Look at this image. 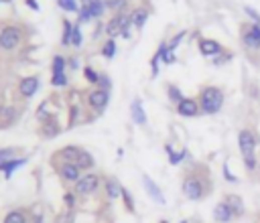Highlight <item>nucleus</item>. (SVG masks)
<instances>
[{
    "label": "nucleus",
    "mask_w": 260,
    "mask_h": 223,
    "mask_svg": "<svg viewBox=\"0 0 260 223\" xmlns=\"http://www.w3.org/2000/svg\"><path fill=\"white\" fill-rule=\"evenodd\" d=\"M75 164L79 166L81 171H90L92 166L96 164V160H94V156H92L88 150H81V152H79V156H77V162H75Z\"/></svg>",
    "instance_id": "nucleus-23"
},
{
    "label": "nucleus",
    "mask_w": 260,
    "mask_h": 223,
    "mask_svg": "<svg viewBox=\"0 0 260 223\" xmlns=\"http://www.w3.org/2000/svg\"><path fill=\"white\" fill-rule=\"evenodd\" d=\"M244 13L252 19V25H260V15L254 11V9H250V7H244Z\"/></svg>",
    "instance_id": "nucleus-38"
},
{
    "label": "nucleus",
    "mask_w": 260,
    "mask_h": 223,
    "mask_svg": "<svg viewBox=\"0 0 260 223\" xmlns=\"http://www.w3.org/2000/svg\"><path fill=\"white\" fill-rule=\"evenodd\" d=\"M130 27H132L130 15L118 13V15H114V17L106 23L104 31H106V35H108L110 39H114V37H118V35H122L124 39H130Z\"/></svg>",
    "instance_id": "nucleus-3"
},
{
    "label": "nucleus",
    "mask_w": 260,
    "mask_h": 223,
    "mask_svg": "<svg viewBox=\"0 0 260 223\" xmlns=\"http://www.w3.org/2000/svg\"><path fill=\"white\" fill-rule=\"evenodd\" d=\"M83 77H85V81H90V85H98V81H100V73L90 65L83 67Z\"/></svg>",
    "instance_id": "nucleus-30"
},
{
    "label": "nucleus",
    "mask_w": 260,
    "mask_h": 223,
    "mask_svg": "<svg viewBox=\"0 0 260 223\" xmlns=\"http://www.w3.org/2000/svg\"><path fill=\"white\" fill-rule=\"evenodd\" d=\"M185 35H187V33H185V31H181V33H177V35H175V37H173V39L167 43V47H169V51H171V53H173V51L179 47V43L183 41V37H185Z\"/></svg>",
    "instance_id": "nucleus-36"
},
{
    "label": "nucleus",
    "mask_w": 260,
    "mask_h": 223,
    "mask_svg": "<svg viewBox=\"0 0 260 223\" xmlns=\"http://www.w3.org/2000/svg\"><path fill=\"white\" fill-rule=\"evenodd\" d=\"M142 185H144V189H146V193H148V197L154 201V203H159V205H165V195H163V191H161V187L154 183L148 175H142Z\"/></svg>",
    "instance_id": "nucleus-12"
},
{
    "label": "nucleus",
    "mask_w": 260,
    "mask_h": 223,
    "mask_svg": "<svg viewBox=\"0 0 260 223\" xmlns=\"http://www.w3.org/2000/svg\"><path fill=\"white\" fill-rule=\"evenodd\" d=\"M51 85L53 87H65L67 85V75L65 73H55L51 77Z\"/></svg>",
    "instance_id": "nucleus-34"
},
{
    "label": "nucleus",
    "mask_w": 260,
    "mask_h": 223,
    "mask_svg": "<svg viewBox=\"0 0 260 223\" xmlns=\"http://www.w3.org/2000/svg\"><path fill=\"white\" fill-rule=\"evenodd\" d=\"M130 19H132V27L140 31V29L144 27V23H146V19H148V11L140 7V9H136V11H134V13L130 15Z\"/></svg>",
    "instance_id": "nucleus-22"
},
{
    "label": "nucleus",
    "mask_w": 260,
    "mask_h": 223,
    "mask_svg": "<svg viewBox=\"0 0 260 223\" xmlns=\"http://www.w3.org/2000/svg\"><path fill=\"white\" fill-rule=\"evenodd\" d=\"M114 55H116V43H114V39H108L106 43L102 45V57L114 59Z\"/></svg>",
    "instance_id": "nucleus-26"
},
{
    "label": "nucleus",
    "mask_w": 260,
    "mask_h": 223,
    "mask_svg": "<svg viewBox=\"0 0 260 223\" xmlns=\"http://www.w3.org/2000/svg\"><path fill=\"white\" fill-rule=\"evenodd\" d=\"M65 65H67V61H65L63 55H55L53 63H51V71H53V75L55 73H65Z\"/></svg>",
    "instance_id": "nucleus-27"
},
{
    "label": "nucleus",
    "mask_w": 260,
    "mask_h": 223,
    "mask_svg": "<svg viewBox=\"0 0 260 223\" xmlns=\"http://www.w3.org/2000/svg\"><path fill=\"white\" fill-rule=\"evenodd\" d=\"M238 146H240V152H242V158H244V164H246V171H256V146H258V140L256 136L252 134V130H242L238 134Z\"/></svg>",
    "instance_id": "nucleus-2"
},
{
    "label": "nucleus",
    "mask_w": 260,
    "mask_h": 223,
    "mask_svg": "<svg viewBox=\"0 0 260 223\" xmlns=\"http://www.w3.org/2000/svg\"><path fill=\"white\" fill-rule=\"evenodd\" d=\"M35 223H43V213H37L35 215Z\"/></svg>",
    "instance_id": "nucleus-44"
},
{
    "label": "nucleus",
    "mask_w": 260,
    "mask_h": 223,
    "mask_svg": "<svg viewBox=\"0 0 260 223\" xmlns=\"http://www.w3.org/2000/svg\"><path fill=\"white\" fill-rule=\"evenodd\" d=\"M181 223H201V221L199 219H183Z\"/></svg>",
    "instance_id": "nucleus-45"
},
{
    "label": "nucleus",
    "mask_w": 260,
    "mask_h": 223,
    "mask_svg": "<svg viewBox=\"0 0 260 223\" xmlns=\"http://www.w3.org/2000/svg\"><path fill=\"white\" fill-rule=\"evenodd\" d=\"M3 223H29V215L25 209H13L7 213Z\"/></svg>",
    "instance_id": "nucleus-21"
},
{
    "label": "nucleus",
    "mask_w": 260,
    "mask_h": 223,
    "mask_svg": "<svg viewBox=\"0 0 260 223\" xmlns=\"http://www.w3.org/2000/svg\"><path fill=\"white\" fill-rule=\"evenodd\" d=\"M27 158H13V160H7V162H0V173H5V177H13V173L21 166H25Z\"/></svg>",
    "instance_id": "nucleus-16"
},
{
    "label": "nucleus",
    "mask_w": 260,
    "mask_h": 223,
    "mask_svg": "<svg viewBox=\"0 0 260 223\" xmlns=\"http://www.w3.org/2000/svg\"><path fill=\"white\" fill-rule=\"evenodd\" d=\"M57 7L65 13H79V5H77V0H57Z\"/></svg>",
    "instance_id": "nucleus-28"
},
{
    "label": "nucleus",
    "mask_w": 260,
    "mask_h": 223,
    "mask_svg": "<svg viewBox=\"0 0 260 223\" xmlns=\"http://www.w3.org/2000/svg\"><path fill=\"white\" fill-rule=\"evenodd\" d=\"M85 3H88V0H83V5H85Z\"/></svg>",
    "instance_id": "nucleus-48"
},
{
    "label": "nucleus",
    "mask_w": 260,
    "mask_h": 223,
    "mask_svg": "<svg viewBox=\"0 0 260 223\" xmlns=\"http://www.w3.org/2000/svg\"><path fill=\"white\" fill-rule=\"evenodd\" d=\"M98 83L102 85L100 89H106V91L110 89V77H106V75H100V81H98Z\"/></svg>",
    "instance_id": "nucleus-40"
},
{
    "label": "nucleus",
    "mask_w": 260,
    "mask_h": 223,
    "mask_svg": "<svg viewBox=\"0 0 260 223\" xmlns=\"http://www.w3.org/2000/svg\"><path fill=\"white\" fill-rule=\"evenodd\" d=\"M21 39H23V33H21V29L15 27V25H7V27L0 29V49L13 51V49L19 47Z\"/></svg>",
    "instance_id": "nucleus-4"
},
{
    "label": "nucleus",
    "mask_w": 260,
    "mask_h": 223,
    "mask_svg": "<svg viewBox=\"0 0 260 223\" xmlns=\"http://www.w3.org/2000/svg\"><path fill=\"white\" fill-rule=\"evenodd\" d=\"M79 152H81L79 146H63V148L57 152V156L61 158V162H77Z\"/></svg>",
    "instance_id": "nucleus-19"
},
{
    "label": "nucleus",
    "mask_w": 260,
    "mask_h": 223,
    "mask_svg": "<svg viewBox=\"0 0 260 223\" xmlns=\"http://www.w3.org/2000/svg\"><path fill=\"white\" fill-rule=\"evenodd\" d=\"M25 3L29 5V9H33V11H39V5H37V0H25Z\"/></svg>",
    "instance_id": "nucleus-42"
},
{
    "label": "nucleus",
    "mask_w": 260,
    "mask_h": 223,
    "mask_svg": "<svg viewBox=\"0 0 260 223\" xmlns=\"http://www.w3.org/2000/svg\"><path fill=\"white\" fill-rule=\"evenodd\" d=\"M232 211H230V207L226 205V201L224 203H218L216 207H214V219L218 221V223H230L232 221Z\"/></svg>",
    "instance_id": "nucleus-17"
},
{
    "label": "nucleus",
    "mask_w": 260,
    "mask_h": 223,
    "mask_svg": "<svg viewBox=\"0 0 260 223\" xmlns=\"http://www.w3.org/2000/svg\"><path fill=\"white\" fill-rule=\"evenodd\" d=\"M165 150H167V154H169V160H171V164H179L185 156H187V148H181V152H175L173 150V146H165Z\"/></svg>",
    "instance_id": "nucleus-25"
},
{
    "label": "nucleus",
    "mask_w": 260,
    "mask_h": 223,
    "mask_svg": "<svg viewBox=\"0 0 260 223\" xmlns=\"http://www.w3.org/2000/svg\"><path fill=\"white\" fill-rule=\"evenodd\" d=\"M177 114L183 116V118H195L201 114V107H199V101L193 99V97H183L179 103H177Z\"/></svg>",
    "instance_id": "nucleus-10"
},
{
    "label": "nucleus",
    "mask_w": 260,
    "mask_h": 223,
    "mask_svg": "<svg viewBox=\"0 0 260 223\" xmlns=\"http://www.w3.org/2000/svg\"><path fill=\"white\" fill-rule=\"evenodd\" d=\"M65 205L67 207H75V203H77V197H75V193H65Z\"/></svg>",
    "instance_id": "nucleus-39"
},
{
    "label": "nucleus",
    "mask_w": 260,
    "mask_h": 223,
    "mask_svg": "<svg viewBox=\"0 0 260 223\" xmlns=\"http://www.w3.org/2000/svg\"><path fill=\"white\" fill-rule=\"evenodd\" d=\"M130 116H132V122L138 124V126H144L146 124V114H144V107H142V101L140 99H134L130 103Z\"/></svg>",
    "instance_id": "nucleus-15"
},
{
    "label": "nucleus",
    "mask_w": 260,
    "mask_h": 223,
    "mask_svg": "<svg viewBox=\"0 0 260 223\" xmlns=\"http://www.w3.org/2000/svg\"><path fill=\"white\" fill-rule=\"evenodd\" d=\"M120 197L124 199V207H126V211H128V213H134V199H132L130 191L122 187V195H120Z\"/></svg>",
    "instance_id": "nucleus-32"
},
{
    "label": "nucleus",
    "mask_w": 260,
    "mask_h": 223,
    "mask_svg": "<svg viewBox=\"0 0 260 223\" xmlns=\"http://www.w3.org/2000/svg\"><path fill=\"white\" fill-rule=\"evenodd\" d=\"M108 101H110V93L106 89H94L88 93V105L96 114H102V112L108 107Z\"/></svg>",
    "instance_id": "nucleus-8"
},
{
    "label": "nucleus",
    "mask_w": 260,
    "mask_h": 223,
    "mask_svg": "<svg viewBox=\"0 0 260 223\" xmlns=\"http://www.w3.org/2000/svg\"><path fill=\"white\" fill-rule=\"evenodd\" d=\"M69 116H71V120H69V126H73V124L77 122V107H75V105L71 107V112H69Z\"/></svg>",
    "instance_id": "nucleus-41"
},
{
    "label": "nucleus",
    "mask_w": 260,
    "mask_h": 223,
    "mask_svg": "<svg viewBox=\"0 0 260 223\" xmlns=\"http://www.w3.org/2000/svg\"><path fill=\"white\" fill-rule=\"evenodd\" d=\"M102 185V179L94 173H88V175H81V179L75 183V193L77 195H94Z\"/></svg>",
    "instance_id": "nucleus-7"
},
{
    "label": "nucleus",
    "mask_w": 260,
    "mask_h": 223,
    "mask_svg": "<svg viewBox=\"0 0 260 223\" xmlns=\"http://www.w3.org/2000/svg\"><path fill=\"white\" fill-rule=\"evenodd\" d=\"M104 189H106V197L110 201H116L122 195V185L118 183L116 177H108L106 181H104Z\"/></svg>",
    "instance_id": "nucleus-14"
},
{
    "label": "nucleus",
    "mask_w": 260,
    "mask_h": 223,
    "mask_svg": "<svg viewBox=\"0 0 260 223\" xmlns=\"http://www.w3.org/2000/svg\"><path fill=\"white\" fill-rule=\"evenodd\" d=\"M199 107H201V114H218L224 105V91L216 85H207L199 91Z\"/></svg>",
    "instance_id": "nucleus-1"
},
{
    "label": "nucleus",
    "mask_w": 260,
    "mask_h": 223,
    "mask_svg": "<svg viewBox=\"0 0 260 223\" xmlns=\"http://www.w3.org/2000/svg\"><path fill=\"white\" fill-rule=\"evenodd\" d=\"M59 124H57V120H55V116L53 118H49V120H45V122H41V132H43V136L45 138H53V136H57L59 134Z\"/></svg>",
    "instance_id": "nucleus-18"
},
{
    "label": "nucleus",
    "mask_w": 260,
    "mask_h": 223,
    "mask_svg": "<svg viewBox=\"0 0 260 223\" xmlns=\"http://www.w3.org/2000/svg\"><path fill=\"white\" fill-rule=\"evenodd\" d=\"M242 43H244L248 49H260V41L252 35L250 27H244V29H242Z\"/></svg>",
    "instance_id": "nucleus-24"
},
{
    "label": "nucleus",
    "mask_w": 260,
    "mask_h": 223,
    "mask_svg": "<svg viewBox=\"0 0 260 223\" xmlns=\"http://www.w3.org/2000/svg\"><path fill=\"white\" fill-rule=\"evenodd\" d=\"M124 3H126V0H106V9L120 11V9H124Z\"/></svg>",
    "instance_id": "nucleus-37"
},
{
    "label": "nucleus",
    "mask_w": 260,
    "mask_h": 223,
    "mask_svg": "<svg viewBox=\"0 0 260 223\" xmlns=\"http://www.w3.org/2000/svg\"><path fill=\"white\" fill-rule=\"evenodd\" d=\"M167 95H169V99H171L175 105L183 99V93H181V89H179L177 85H169V87H167Z\"/></svg>",
    "instance_id": "nucleus-31"
},
{
    "label": "nucleus",
    "mask_w": 260,
    "mask_h": 223,
    "mask_svg": "<svg viewBox=\"0 0 260 223\" xmlns=\"http://www.w3.org/2000/svg\"><path fill=\"white\" fill-rule=\"evenodd\" d=\"M57 175L65 181V183H77L81 179V169L75 164V162H59L55 166Z\"/></svg>",
    "instance_id": "nucleus-9"
},
{
    "label": "nucleus",
    "mask_w": 260,
    "mask_h": 223,
    "mask_svg": "<svg viewBox=\"0 0 260 223\" xmlns=\"http://www.w3.org/2000/svg\"><path fill=\"white\" fill-rule=\"evenodd\" d=\"M13 0H0V5H11Z\"/></svg>",
    "instance_id": "nucleus-46"
},
{
    "label": "nucleus",
    "mask_w": 260,
    "mask_h": 223,
    "mask_svg": "<svg viewBox=\"0 0 260 223\" xmlns=\"http://www.w3.org/2000/svg\"><path fill=\"white\" fill-rule=\"evenodd\" d=\"M226 205L230 207V211H232V215L234 217H242L244 215V203H242V199L240 197H236V195H228L226 197Z\"/></svg>",
    "instance_id": "nucleus-20"
},
{
    "label": "nucleus",
    "mask_w": 260,
    "mask_h": 223,
    "mask_svg": "<svg viewBox=\"0 0 260 223\" xmlns=\"http://www.w3.org/2000/svg\"><path fill=\"white\" fill-rule=\"evenodd\" d=\"M17 158V148H0V162Z\"/></svg>",
    "instance_id": "nucleus-35"
},
{
    "label": "nucleus",
    "mask_w": 260,
    "mask_h": 223,
    "mask_svg": "<svg viewBox=\"0 0 260 223\" xmlns=\"http://www.w3.org/2000/svg\"><path fill=\"white\" fill-rule=\"evenodd\" d=\"M159 223H169V221H165V219H163V221H159Z\"/></svg>",
    "instance_id": "nucleus-47"
},
{
    "label": "nucleus",
    "mask_w": 260,
    "mask_h": 223,
    "mask_svg": "<svg viewBox=\"0 0 260 223\" xmlns=\"http://www.w3.org/2000/svg\"><path fill=\"white\" fill-rule=\"evenodd\" d=\"M224 47L214 41V39H199V53L203 55V57H218V55H222Z\"/></svg>",
    "instance_id": "nucleus-11"
},
{
    "label": "nucleus",
    "mask_w": 260,
    "mask_h": 223,
    "mask_svg": "<svg viewBox=\"0 0 260 223\" xmlns=\"http://www.w3.org/2000/svg\"><path fill=\"white\" fill-rule=\"evenodd\" d=\"M81 43H83L81 29H79V25H73V33H71V45L77 49V47H81Z\"/></svg>",
    "instance_id": "nucleus-33"
},
{
    "label": "nucleus",
    "mask_w": 260,
    "mask_h": 223,
    "mask_svg": "<svg viewBox=\"0 0 260 223\" xmlns=\"http://www.w3.org/2000/svg\"><path fill=\"white\" fill-rule=\"evenodd\" d=\"M39 89V77L37 75H29V77H23L21 83H19V93L23 97H33Z\"/></svg>",
    "instance_id": "nucleus-13"
},
{
    "label": "nucleus",
    "mask_w": 260,
    "mask_h": 223,
    "mask_svg": "<svg viewBox=\"0 0 260 223\" xmlns=\"http://www.w3.org/2000/svg\"><path fill=\"white\" fill-rule=\"evenodd\" d=\"M71 33H73V25L69 21H63V35H61V45L63 47L71 45Z\"/></svg>",
    "instance_id": "nucleus-29"
},
{
    "label": "nucleus",
    "mask_w": 260,
    "mask_h": 223,
    "mask_svg": "<svg viewBox=\"0 0 260 223\" xmlns=\"http://www.w3.org/2000/svg\"><path fill=\"white\" fill-rule=\"evenodd\" d=\"M69 65H71V69H77V67H79V61H77V57H71V59H69Z\"/></svg>",
    "instance_id": "nucleus-43"
},
{
    "label": "nucleus",
    "mask_w": 260,
    "mask_h": 223,
    "mask_svg": "<svg viewBox=\"0 0 260 223\" xmlns=\"http://www.w3.org/2000/svg\"><path fill=\"white\" fill-rule=\"evenodd\" d=\"M106 11V3L104 0H88L79 9V23H90L92 19H100Z\"/></svg>",
    "instance_id": "nucleus-5"
},
{
    "label": "nucleus",
    "mask_w": 260,
    "mask_h": 223,
    "mask_svg": "<svg viewBox=\"0 0 260 223\" xmlns=\"http://www.w3.org/2000/svg\"><path fill=\"white\" fill-rule=\"evenodd\" d=\"M183 193H185V197H187L189 201H199V199L205 195L201 179H199L197 175H187V177L183 179Z\"/></svg>",
    "instance_id": "nucleus-6"
}]
</instances>
